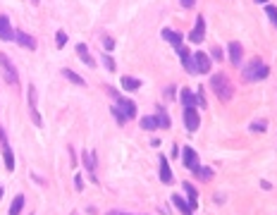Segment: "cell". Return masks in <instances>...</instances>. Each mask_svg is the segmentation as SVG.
Here are the masks:
<instances>
[{"label": "cell", "mask_w": 277, "mask_h": 215, "mask_svg": "<svg viewBox=\"0 0 277 215\" xmlns=\"http://www.w3.org/2000/svg\"><path fill=\"white\" fill-rule=\"evenodd\" d=\"M210 86H213L215 96L220 98V100H232V96H234V86H232V82L227 79L224 74H213L210 76Z\"/></svg>", "instance_id": "obj_1"}, {"label": "cell", "mask_w": 277, "mask_h": 215, "mask_svg": "<svg viewBox=\"0 0 277 215\" xmlns=\"http://www.w3.org/2000/svg\"><path fill=\"white\" fill-rule=\"evenodd\" d=\"M268 72H270V70L260 62V58H254L251 64L244 70V79H246V82H260V79H266V76H268Z\"/></svg>", "instance_id": "obj_2"}, {"label": "cell", "mask_w": 277, "mask_h": 215, "mask_svg": "<svg viewBox=\"0 0 277 215\" xmlns=\"http://www.w3.org/2000/svg\"><path fill=\"white\" fill-rule=\"evenodd\" d=\"M0 72H2V76H5V82H8V84H17V82H20V74H17V67L12 64L10 55L0 53Z\"/></svg>", "instance_id": "obj_3"}, {"label": "cell", "mask_w": 277, "mask_h": 215, "mask_svg": "<svg viewBox=\"0 0 277 215\" xmlns=\"http://www.w3.org/2000/svg\"><path fill=\"white\" fill-rule=\"evenodd\" d=\"M184 127H186V132H192V134L201 127V118H198L196 108H184Z\"/></svg>", "instance_id": "obj_4"}, {"label": "cell", "mask_w": 277, "mask_h": 215, "mask_svg": "<svg viewBox=\"0 0 277 215\" xmlns=\"http://www.w3.org/2000/svg\"><path fill=\"white\" fill-rule=\"evenodd\" d=\"M0 146H2V158H5V168L8 170H14V156H12V148L10 144H8V134L2 132V127H0Z\"/></svg>", "instance_id": "obj_5"}, {"label": "cell", "mask_w": 277, "mask_h": 215, "mask_svg": "<svg viewBox=\"0 0 277 215\" xmlns=\"http://www.w3.org/2000/svg\"><path fill=\"white\" fill-rule=\"evenodd\" d=\"M194 72H198V74H208L210 72V58L206 53H194Z\"/></svg>", "instance_id": "obj_6"}, {"label": "cell", "mask_w": 277, "mask_h": 215, "mask_svg": "<svg viewBox=\"0 0 277 215\" xmlns=\"http://www.w3.org/2000/svg\"><path fill=\"white\" fill-rule=\"evenodd\" d=\"M115 100H118L120 110L127 115V120L136 118V103H134V100H129V98H124V96H118V94H115Z\"/></svg>", "instance_id": "obj_7"}, {"label": "cell", "mask_w": 277, "mask_h": 215, "mask_svg": "<svg viewBox=\"0 0 277 215\" xmlns=\"http://www.w3.org/2000/svg\"><path fill=\"white\" fill-rule=\"evenodd\" d=\"M203 38H206V17H196V24H194L192 34H189V41L201 43Z\"/></svg>", "instance_id": "obj_8"}, {"label": "cell", "mask_w": 277, "mask_h": 215, "mask_svg": "<svg viewBox=\"0 0 277 215\" xmlns=\"http://www.w3.org/2000/svg\"><path fill=\"white\" fill-rule=\"evenodd\" d=\"M36 88L34 86H29V110H32V120H34V124L36 127H43V120L41 115H38V108H36Z\"/></svg>", "instance_id": "obj_9"}, {"label": "cell", "mask_w": 277, "mask_h": 215, "mask_svg": "<svg viewBox=\"0 0 277 215\" xmlns=\"http://www.w3.org/2000/svg\"><path fill=\"white\" fill-rule=\"evenodd\" d=\"M182 160L186 165V170H194V168H198V153L192 146H186V148L182 150Z\"/></svg>", "instance_id": "obj_10"}, {"label": "cell", "mask_w": 277, "mask_h": 215, "mask_svg": "<svg viewBox=\"0 0 277 215\" xmlns=\"http://www.w3.org/2000/svg\"><path fill=\"white\" fill-rule=\"evenodd\" d=\"M0 41H14V32L5 14H0Z\"/></svg>", "instance_id": "obj_11"}, {"label": "cell", "mask_w": 277, "mask_h": 215, "mask_svg": "<svg viewBox=\"0 0 277 215\" xmlns=\"http://www.w3.org/2000/svg\"><path fill=\"white\" fill-rule=\"evenodd\" d=\"M227 55H230L232 64L242 62V58H244V48H242V43H236V41L230 43V46H227Z\"/></svg>", "instance_id": "obj_12"}, {"label": "cell", "mask_w": 277, "mask_h": 215, "mask_svg": "<svg viewBox=\"0 0 277 215\" xmlns=\"http://www.w3.org/2000/svg\"><path fill=\"white\" fill-rule=\"evenodd\" d=\"M158 162H160V180H162V184H172L174 177H172V170H170V165H168V158L160 156Z\"/></svg>", "instance_id": "obj_13"}, {"label": "cell", "mask_w": 277, "mask_h": 215, "mask_svg": "<svg viewBox=\"0 0 277 215\" xmlns=\"http://www.w3.org/2000/svg\"><path fill=\"white\" fill-rule=\"evenodd\" d=\"M14 41L20 43V46H24V48H29V50H36V41H34V36H29L26 32H14Z\"/></svg>", "instance_id": "obj_14"}, {"label": "cell", "mask_w": 277, "mask_h": 215, "mask_svg": "<svg viewBox=\"0 0 277 215\" xmlns=\"http://www.w3.org/2000/svg\"><path fill=\"white\" fill-rule=\"evenodd\" d=\"M177 50H180V58H182V64H184V70H186L189 74H194V58H192V53H189L184 46H180Z\"/></svg>", "instance_id": "obj_15"}, {"label": "cell", "mask_w": 277, "mask_h": 215, "mask_svg": "<svg viewBox=\"0 0 277 215\" xmlns=\"http://www.w3.org/2000/svg\"><path fill=\"white\" fill-rule=\"evenodd\" d=\"M84 165H86V170L91 172V180H98L96 177V153H94V150H86L84 153Z\"/></svg>", "instance_id": "obj_16"}, {"label": "cell", "mask_w": 277, "mask_h": 215, "mask_svg": "<svg viewBox=\"0 0 277 215\" xmlns=\"http://www.w3.org/2000/svg\"><path fill=\"white\" fill-rule=\"evenodd\" d=\"M76 55L84 60V64H88V67H96V60L91 58V53H88V46H86V43H79V46H76Z\"/></svg>", "instance_id": "obj_17"}, {"label": "cell", "mask_w": 277, "mask_h": 215, "mask_svg": "<svg viewBox=\"0 0 277 215\" xmlns=\"http://www.w3.org/2000/svg\"><path fill=\"white\" fill-rule=\"evenodd\" d=\"M184 192H186V201H189V206L196 210V206H198V192L194 189L192 182H184Z\"/></svg>", "instance_id": "obj_18"}, {"label": "cell", "mask_w": 277, "mask_h": 215, "mask_svg": "<svg viewBox=\"0 0 277 215\" xmlns=\"http://www.w3.org/2000/svg\"><path fill=\"white\" fill-rule=\"evenodd\" d=\"M162 38L170 43V46H174V48H180V46H182V34H180V32H172V29H162Z\"/></svg>", "instance_id": "obj_19"}, {"label": "cell", "mask_w": 277, "mask_h": 215, "mask_svg": "<svg viewBox=\"0 0 277 215\" xmlns=\"http://www.w3.org/2000/svg\"><path fill=\"white\" fill-rule=\"evenodd\" d=\"M182 103H184V108H196V103H198V96H194L192 88H182Z\"/></svg>", "instance_id": "obj_20"}, {"label": "cell", "mask_w": 277, "mask_h": 215, "mask_svg": "<svg viewBox=\"0 0 277 215\" xmlns=\"http://www.w3.org/2000/svg\"><path fill=\"white\" fill-rule=\"evenodd\" d=\"M172 204L180 208V213H182V215H194V208L189 206V201H184L182 196H172Z\"/></svg>", "instance_id": "obj_21"}, {"label": "cell", "mask_w": 277, "mask_h": 215, "mask_svg": "<svg viewBox=\"0 0 277 215\" xmlns=\"http://www.w3.org/2000/svg\"><path fill=\"white\" fill-rule=\"evenodd\" d=\"M192 172L198 177V180H201V182H210V180H213V170H210V168H203V165H198V168H194Z\"/></svg>", "instance_id": "obj_22"}, {"label": "cell", "mask_w": 277, "mask_h": 215, "mask_svg": "<svg viewBox=\"0 0 277 215\" xmlns=\"http://www.w3.org/2000/svg\"><path fill=\"white\" fill-rule=\"evenodd\" d=\"M138 86H141L138 79H134V76H122V88H124V91H136Z\"/></svg>", "instance_id": "obj_23"}, {"label": "cell", "mask_w": 277, "mask_h": 215, "mask_svg": "<svg viewBox=\"0 0 277 215\" xmlns=\"http://www.w3.org/2000/svg\"><path fill=\"white\" fill-rule=\"evenodd\" d=\"M156 112H158L156 118H158L160 127H162V129H168V127H170V118H168V110H165L162 106H158V110H156Z\"/></svg>", "instance_id": "obj_24"}, {"label": "cell", "mask_w": 277, "mask_h": 215, "mask_svg": "<svg viewBox=\"0 0 277 215\" xmlns=\"http://www.w3.org/2000/svg\"><path fill=\"white\" fill-rule=\"evenodd\" d=\"M60 74H62V76H67V79H70V82H72V84L86 86V82H84V79H82V76L76 74V72H72V70H62V72H60Z\"/></svg>", "instance_id": "obj_25"}, {"label": "cell", "mask_w": 277, "mask_h": 215, "mask_svg": "<svg viewBox=\"0 0 277 215\" xmlns=\"http://www.w3.org/2000/svg\"><path fill=\"white\" fill-rule=\"evenodd\" d=\"M22 208H24V196H14V201H12L10 206V215H20L22 213Z\"/></svg>", "instance_id": "obj_26"}, {"label": "cell", "mask_w": 277, "mask_h": 215, "mask_svg": "<svg viewBox=\"0 0 277 215\" xmlns=\"http://www.w3.org/2000/svg\"><path fill=\"white\" fill-rule=\"evenodd\" d=\"M138 124H141V129H158L160 127V122H158V118H141V122H138Z\"/></svg>", "instance_id": "obj_27"}, {"label": "cell", "mask_w": 277, "mask_h": 215, "mask_svg": "<svg viewBox=\"0 0 277 215\" xmlns=\"http://www.w3.org/2000/svg\"><path fill=\"white\" fill-rule=\"evenodd\" d=\"M112 115H115V120H118V124H124V122H127V115H124L118 106H112Z\"/></svg>", "instance_id": "obj_28"}, {"label": "cell", "mask_w": 277, "mask_h": 215, "mask_svg": "<svg viewBox=\"0 0 277 215\" xmlns=\"http://www.w3.org/2000/svg\"><path fill=\"white\" fill-rule=\"evenodd\" d=\"M266 14L270 17V22L277 26V8H275V5H266Z\"/></svg>", "instance_id": "obj_29"}, {"label": "cell", "mask_w": 277, "mask_h": 215, "mask_svg": "<svg viewBox=\"0 0 277 215\" xmlns=\"http://www.w3.org/2000/svg\"><path fill=\"white\" fill-rule=\"evenodd\" d=\"M55 43H58V48H64V43H67V34L58 32V34H55Z\"/></svg>", "instance_id": "obj_30"}, {"label": "cell", "mask_w": 277, "mask_h": 215, "mask_svg": "<svg viewBox=\"0 0 277 215\" xmlns=\"http://www.w3.org/2000/svg\"><path fill=\"white\" fill-rule=\"evenodd\" d=\"M103 62H106V67L108 70H110V72H115V60H112V58H110V55H103Z\"/></svg>", "instance_id": "obj_31"}, {"label": "cell", "mask_w": 277, "mask_h": 215, "mask_svg": "<svg viewBox=\"0 0 277 215\" xmlns=\"http://www.w3.org/2000/svg\"><path fill=\"white\" fill-rule=\"evenodd\" d=\"M251 132H266V122H254V124H251Z\"/></svg>", "instance_id": "obj_32"}, {"label": "cell", "mask_w": 277, "mask_h": 215, "mask_svg": "<svg viewBox=\"0 0 277 215\" xmlns=\"http://www.w3.org/2000/svg\"><path fill=\"white\" fill-rule=\"evenodd\" d=\"M210 55H213V60H222V50H220L218 46H213V50H210Z\"/></svg>", "instance_id": "obj_33"}, {"label": "cell", "mask_w": 277, "mask_h": 215, "mask_svg": "<svg viewBox=\"0 0 277 215\" xmlns=\"http://www.w3.org/2000/svg\"><path fill=\"white\" fill-rule=\"evenodd\" d=\"M165 98H168V100H174V88H172V86L165 88Z\"/></svg>", "instance_id": "obj_34"}, {"label": "cell", "mask_w": 277, "mask_h": 215, "mask_svg": "<svg viewBox=\"0 0 277 215\" xmlns=\"http://www.w3.org/2000/svg\"><path fill=\"white\" fill-rule=\"evenodd\" d=\"M103 46H106V50H112V48H115V41H112V38H106Z\"/></svg>", "instance_id": "obj_35"}, {"label": "cell", "mask_w": 277, "mask_h": 215, "mask_svg": "<svg viewBox=\"0 0 277 215\" xmlns=\"http://www.w3.org/2000/svg\"><path fill=\"white\" fill-rule=\"evenodd\" d=\"M74 184H76V189L82 192V186H84V180H82V174H76V177H74Z\"/></svg>", "instance_id": "obj_36"}, {"label": "cell", "mask_w": 277, "mask_h": 215, "mask_svg": "<svg viewBox=\"0 0 277 215\" xmlns=\"http://www.w3.org/2000/svg\"><path fill=\"white\" fill-rule=\"evenodd\" d=\"M180 2L184 8H194V5H196V0H180Z\"/></svg>", "instance_id": "obj_37"}, {"label": "cell", "mask_w": 277, "mask_h": 215, "mask_svg": "<svg viewBox=\"0 0 277 215\" xmlns=\"http://www.w3.org/2000/svg\"><path fill=\"white\" fill-rule=\"evenodd\" d=\"M108 215H127V213H122V210H110Z\"/></svg>", "instance_id": "obj_38"}, {"label": "cell", "mask_w": 277, "mask_h": 215, "mask_svg": "<svg viewBox=\"0 0 277 215\" xmlns=\"http://www.w3.org/2000/svg\"><path fill=\"white\" fill-rule=\"evenodd\" d=\"M258 5H268V0H256Z\"/></svg>", "instance_id": "obj_39"}, {"label": "cell", "mask_w": 277, "mask_h": 215, "mask_svg": "<svg viewBox=\"0 0 277 215\" xmlns=\"http://www.w3.org/2000/svg\"><path fill=\"white\" fill-rule=\"evenodd\" d=\"M2 194H5V189H2V184H0V198H2Z\"/></svg>", "instance_id": "obj_40"}, {"label": "cell", "mask_w": 277, "mask_h": 215, "mask_svg": "<svg viewBox=\"0 0 277 215\" xmlns=\"http://www.w3.org/2000/svg\"><path fill=\"white\" fill-rule=\"evenodd\" d=\"M32 215H34V213H32Z\"/></svg>", "instance_id": "obj_41"}]
</instances>
